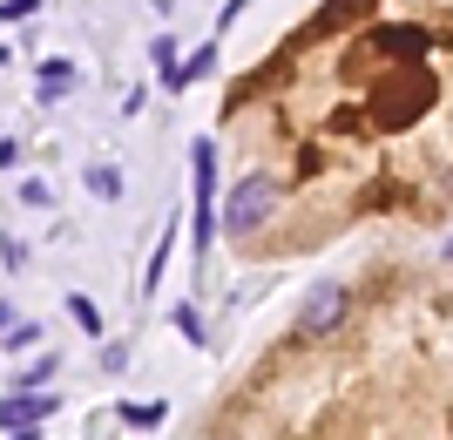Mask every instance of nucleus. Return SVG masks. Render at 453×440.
I'll return each mask as SVG.
<instances>
[{
  "mask_svg": "<svg viewBox=\"0 0 453 440\" xmlns=\"http://www.w3.org/2000/svg\"><path fill=\"white\" fill-rule=\"evenodd\" d=\"M440 251H447V258H453V237H447V244H440Z\"/></svg>",
  "mask_w": 453,
  "mask_h": 440,
  "instance_id": "obj_18",
  "label": "nucleus"
},
{
  "mask_svg": "<svg viewBox=\"0 0 453 440\" xmlns=\"http://www.w3.org/2000/svg\"><path fill=\"white\" fill-rule=\"evenodd\" d=\"M48 380H55V359H35V366H27V380H20V386H48Z\"/></svg>",
  "mask_w": 453,
  "mask_h": 440,
  "instance_id": "obj_16",
  "label": "nucleus"
},
{
  "mask_svg": "<svg viewBox=\"0 0 453 440\" xmlns=\"http://www.w3.org/2000/svg\"><path fill=\"white\" fill-rule=\"evenodd\" d=\"M426 102H434V81H426V68L413 75V89H406V75H393V81L372 96V122H379V129H399V122H413Z\"/></svg>",
  "mask_w": 453,
  "mask_h": 440,
  "instance_id": "obj_2",
  "label": "nucleus"
},
{
  "mask_svg": "<svg viewBox=\"0 0 453 440\" xmlns=\"http://www.w3.org/2000/svg\"><path fill=\"white\" fill-rule=\"evenodd\" d=\"M68 319H75L81 332H102V312H95V298H81V291L68 298Z\"/></svg>",
  "mask_w": 453,
  "mask_h": 440,
  "instance_id": "obj_9",
  "label": "nucleus"
},
{
  "mask_svg": "<svg viewBox=\"0 0 453 440\" xmlns=\"http://www.w3.org/2000/svg\"><path fill=\"white\" fill-rule=\"evenodd\" d=\"M48 413H55V393H27V386H20V400L0 406V427H41Z\"/></svg>",
  "mask_w": 453,
  "mask_h": 440,
  "instance_id": "obj_5",
  "label": "nucleus"
},
{
  "mask_svg": "<svg viewBox=\"0 0 453 440\" xmlns=\"http://www.w3.org/2000/svg\"><path fill=\"white\" fill-rule=\"evenodd\" d=\"M345 312H352L345 285H339V278H319V285L304 291V305H298V332H304V339H332V332L345 326Z\"/></svg>",
  "mask_w": 453,
  "mask_h": 440,
  "instance_id": "obj_1",
  "label": "nucleus"
},
{
  "mask_svg": "<svg viewBox=\"0 0 453 440\" xmlns=\"http://www.w3.org/2000/svg\"><path fill=\"white\" fill-rule=\"evenodd\" d=\"M88 190L95 197H122V176H115L109 163H95V170H88Z\"/></svg>",
  "mask_w": 453,
  "mask_h": 440,
  "instance_id": "obj_10",
  "label": "nucleus"
},
{
  "mask_svg": "<svg viewBox=\"0 0 453 440\" xmlns=\"http://www.w3.org/2000/svg\"><path fill=\"white\" fill-rule=\"evenodd\" d=\"M372 48H379V55H393V61H419V55H426V35H419V27H379Z\"/></svg>",
  "mask_w": 453,
  "mask_h": 440,
  "instance_id": "obj_6",
  "label": "nucleus"
},
{
  "mask_svg": "<svg viewBox=\"0 0 453 440\" xmlns=\"http://www.w3.org/2000/svg\"><path fill=\"white\" fill-rule=\"evenodd\" d=\"M189 163H196V258H203L210 237H217V224H224V217H217V150H210V143H196V150H189Z\"/></svg>",
  "mask_w": 453,
  "mask_h": 440,
  "instance_id": "obj_4",
  "label": "nucleus"
},
{
  "mask_svg": "<svg viewBox=\"0 0 453 440\" xmlns=\"http://www.w3.org/2000/svg\"><path fill=\"white\" fill-rule=\"evenodd\" d=\"M122 421H129V427H163V406H156V400L135 406V400H129V406H122Z\"/></svg>",
  "mask_w": 453,
  "mask_h": 440,
  "instance_id": "obj_12",
  "label": "nucleus"
},
{
  "mask_svg": "<svg viewBox=\"0 0 453 440\" xmlns=\"http://www.w3.org/2000/svg\"><path fill=\"white\" fill-rule=\"evenodd\" d=\"M0 339H7V345H14V352H20V345H35V339H41V332H35V326H20V319H14V326L0 332Z\"/></svg>",
  "mask_w": 453,
  "mask_h": 440,
  "instance_id": "obj_14",
  "label": "nucleus"
},
{
  "mask_svg": "<svg viewBox=\"0 0 453 440\" xmlns=\"http://www.w3.org/2000/svg\"><path fill=\"white\" fill-rule=\"evenodd\" d=\"M68 89H75V68H68V61H48V68H41V102H61Z\"/></svg>",
  "mask_w": 453,
  "mask_h": 440,
  "instance_id": "obj_8",
  "label": "nucleus"
},
{
  "mask_svg": "<svg viewBox=\"0 0 453 440\" xmlns=\"http://www.w3.org/2000/svg\"><path fill=\"white\" fill-rule=\"evenodd\" d=\"M35 7H41V0H0V20H27Z\"/></svg>",
  "mask_w": 453,
  "mask_h": 440,
  "instance_id": "obj_15",
  "label": "nucleus"
},
{
  "mask_svg": "<svg viewBox=\"0 0 453 440\" xmlns=\"http://www.w3.org/2000/svg\"><path fill=\"white\" fill-rule=\"evenodd\" d=\"M7 440H41V427H7Z\"/></svg>",
  "mask_w": 453,
  "mask_h": 440,
  "instance_id": "obj_17",
  "label": "nucleus"
},
{
  "mask_svg": "<svg viewBox=\"0 0 453 440\" xmlns=\"http://www.w3.org/2000/svg\"><path fill=\"white\" fill-rule=\"evenodd\" d=\"M170 326L183 332L189 345H203V319H196V312H189V305H176V312H170Z\"/></svg>",
  "mask_w": 453,
  "mask_h": 440,
  "instance_id": "obj_11",
  "label": "nucleus"
},
{
  "mask_svg": "<svg viewBox=\"0 0 453 440\" xmlns=\"http://www.w3.org/2000/svg\"><path fill=\"white\" fill-rule=\"evenodd\" d=\"M271 211H278V183H271V176H244V183L224 197V230L244 237V230H257Z\"/></svg>",
  "mask_w": 453,
  "mask_h": 440,
  "instance_id": "obj_3",
  "label": "nucleus"
},
{
  "mask_svg": "<svg viewBox=\"0 0 453 440\" xmlns=\"http://www.w3.org/2000/svg\"><path fill=\"white\" fill-rule=\"evenodd\" d=\"M150 55H156V68L170 75V68H176V41H170V35H156V41H150Z\"/></svg>",
  "mask_w": 453,
  "mask_h": 440,
  "instance_id": "obj_13",
  "label": "nucleus"
},
{
  "mask_svg": "<svg viewBox=\"0 0 453 440\" xmlns=\"http://www.w3.org/2000/svg\"><path fill=\"white\" fill-rule=\"evenodd\" d=\"M210 68H217V48H196L189 61H176L170 75H163V89H189V81H203Z\"/></svg>",
  "mask_w": 453,
  "mask_h": 440,
  "instance_id": "obj_7",
  "label": "nucleus"
}]
</instances>
